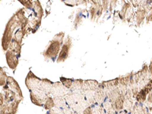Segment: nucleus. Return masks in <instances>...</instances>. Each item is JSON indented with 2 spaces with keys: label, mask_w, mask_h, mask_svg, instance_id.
<instances>
[{
  "label": "nucleus",
  "mask_w": 152,
  "mask_h": 114,
  "mask_svg": "<svg viewBox=\"0 0 152 114\" xmlns=\"http://www.w3.org/2000/svg\"><path fill=\"white\" fill-rule=\"evenodd\" d=\"M150 81H151V73L149 72L147 65H144L141 70L132 74L128 90L131 91L133 97H135L138 92Z\"/></svg>",
  "instance_id": "f257e3e1"
},
{
  "label": "nucleus",
  "mask_w": 152,
  "mask_h": 114,
  "mask_svg": "<svg viewBox=\"0 0 152 114\" xmlns=\"http://www.w3.org/2000/svg\"><path fill=\"white\" fill-rule=\"evenodd\" d=\"M62 38H63V34H60L59 35H56L53 40L50 42L49 47L45 50V52L43 53V56L46 59H52L53 61L56 59L59 53V50H60Z\"/></svg>",
  "instance_id": "f03ea898"
},
{
  "label": "nucleus",
  "mask_w": 152,
  "mask_h": 114,
  "mask_svg": "<svg viewBox=\"0 0 152 114\" xmlns=\"http://www.w3.org/2000/svg\"><path fill=\"white\" fill-rule=\"evenodd\" d=\"M99 85V82L96 80H85L83 81L82 92L85 99L90 105L94 104V92Z\"/></svg>",
  "instance_id": "7ed1b4c3"
},
{
  "label": "nucleus",
  "mask_w": 152,
  "mask_h": 114,
  "mask_svg": "<svg viewBox=\"0 0 152 114\" xmlns=\"http://www.w3.org/2000/svg\"><path fill=\"white\" fill-rule=\"evenodd\" d=\"M47 97H49L48 95L43 93L39 88L30 91V98L31 102L38 107H43V104L45 103Z\"/></svg>",
  "instance_id": "20e7f679"
},
{
  "label": "nucleus",
  "mask_w": 152,
  "mask_h": 114,
  "mask_svg": "<svg viewBox=\"0 0 152 114\" xmlns=\"http://www.w3.org/2000/svg\"><path fill=\"white\" fill-rule=\"evenodd\" d=\"M64 97L67 105L70 107L74 106L75 104H78L81 100H85V96L82 91H69Z\"/></svg>",
  "instance_id": "39448f33"
},
{
  "label": "nucleus",
  "mask_w": 152,
  "mask_h": 114,
  "mask_svg": "<svg viewBox=\"0 0 152 114\" xmlns=\"http://www.w3.org/2000/svg\"><path fill=\"white\" fill-rule=\"evenodd\" d=\"M41 81V78H38L37 76L35 75L32 71L30 70L29 72L28 73V75L26 76L25 78V85L29 90V91H33L38 88L39 85Z\"/></svg>",
  "instance_id": "423d86ee"
},
{
  "label": "nucleus",
  "mask_w": 152,
  "mask_h": 114,
  "mask_svg": "<svg viewBox=\"0 0 152 114\" xmlns=\"http://www.w3.org/2000/svg\"><path fill=\"white\" fill-rule=\"evenodd\" d=\"M132 74L133 72H131L129 74H127L126 75L121 76V77L118 78V79H119L118 80V88H119V90L120 91V92L124 96L127 93L129 88Z\"/></svg>",
  "instance_id": "0eeeda50"
},
{
  "label": "nucleus",
  "mask_w": 152,
  "mask_h": 114,
  "mask_svg": "<svg viewBox=\"0 0 152 114\" xmlns=\"http://www.w3.org/2000/svg\"><path fill=\"white\" fill-rule=\"evenodd\" d=\"M68 92H69V90L62 85L60 81H56V82H53V83L52 88H51V92H50V96L53 97H64L67 94Z\"/></svg>",
  "instance_id": "6e6552de"
},
{
  "label": "nucleus",
  "mask_w": 152,
  "mask_h": 114,
  "mask_svg": "<svg viewBox=\"0 0 152 114\" xmlns=\"http://www.w3.org/2000/svg\"><path fill=\"white\" fill-rule=\"evenodd\" d=\"M151 91V81H149L147 85L144 86L138 92V94H137L136 96L135 97V102L144 104L146 101V98H147L148 95V94Z\"/></svg>",
  "instance_id": "1a4fd4ad"
},
{
  "label": "nucleus",
  "mask_w": 152,
  "mask_h": 114,
  "mask_svg": "<svg viewBox=\"0 0 152 114\" xmlns=\"http://www.w3.org/2000/svg\"><path fill=\"white\" fill-rule=\"evenodd\" d=\"M20 102L15 101L11 103H4L0 109V114H16Z\"/></svg>",
  "instance_id": "9d476101"
},
{
  "label": "nucleus",
  "mask_w": 152,
  "mask_h": 114,
  "mask_svg": "<svg viewBox=\"0 0 152 114\" xmlns=\"http://www.w3.org/2000/svg\"><path fill=\"white\" fill-rule=\"evenodd\" d=\"M70 48H71V40H69V39H68L66 41V43H64V45L62 46V50L59 51V55H58V57H57L56 59V62L58 63L65 62L68 59V57H69V51H70Z\"/></svg>",
  "instance_id": "9b49d317"
},
{
  "label": "nucleus",
  "mask_w": 152,
  "mask_h": 114,
  "mask_svg": "<svg viewBox=\"0 0 152 114\" xmlns=\"http://www.w3.org/2000/svg\"><path fill=\"white\" fill-rule=\"evenodd\" d=\"M5 56H6V61H7V64L9 68L12 70H15L18 65V60L20 56H18L15 53L12 52L9 50L6 52Z\"/></svg>",
  "instance_id": "f8f14e48"
},
{
  "label": "nucleus",
  "mask_w": 152,
  "mask_h": 114,
  "mask_svg": "<svg viewBox=\"0 0 152 114\" xmlns=\"http://www.w3.org/2000/svg\"><path fill=\"white\" fill-rule=\"evenodd\" d=\"M135 97H133L131 91L128 90L127 93L125 94L124 97V104H123V110L129 113L131 111L133 105L135 104Z\"/></svg>",
  "instance_id": "ddd939ff"
},
{
  "label": "nucleus",
  "mask_w": 152,
  "mask_h": 114,
  "mask_svg": "<svg viewBox=\"0 0 152 114\" xmlns=\"http://www.w3.org/2000/svg\"><path fill=\"white\" fill-rule=\"evenodd\" d=\"M151 112H149L147 107L144 105L142 103L135 102L132 108L131 111L129 113V114H151Z\"/></svg>",
  "instance_id": "4468645a"
},
{
  "label": "nucleus",
  "mask_w": 152,
  "mask_h": 114,
  "mask_svg": "<svg viewBox=\"0 0 152 114\" xmlns=\"http://www.w3.org/2000/svg\"><path fill=\"white\" fill-rule=\"evenodd\" d=\"M106 98L107 97H106L104 88L99 83L98 87H97V88L94 92V104H101Z\"/></svg>",
  "instance_id": "2eb2a0df"
},
{
  "label": "nucleus",
  "mask_w": 152,
  "mask_h": 114,
  "mask_svg": "<svg viewBox=\"0 0 152 114\" xmlns=\"http://www.w3.org/2000/svg\"><path fill=\"white\" fill-rule=\"evenodd\" d=\"M53 83V82H52L50 80L47 79V78H41V81H40V84L38 88L40 90H41L43 93H45L47 95L50 96V92H51Z\"/></svg>",
  "instance_id": "dca6fc26"
},
{
  "label": "nucleus",
  "mask_w": 152,
  "mask_h": 114,
  "mask_svg": "<svg viewBox=\"0 0 152 114\" xmlns=\"http://www.w3.org/2000/svg\"><path fill=\"white\" fill-rule=\"evenodd\" d=\"M88 106H90V104H89V103L85 99V100H81V101L78 102V104H75L74 106L71 107V108L72 109V110L74 111V112L81 113H82V111H83L86 107H88Z\"/></svg>",
  "instance_id": "f3484780"
},
{
  "label": "nucleus",
  "mask_w": 152,
  "mask_h": 114,
  "mask_svg": "<svg viewBox=\"0 0 152 114\" xmlns=\"http://www.w3.org/2000/svg\"><path fill=\"white\" fill-rule=\"evenodd\" d=\"M83 81L81 79H73L72 85L71 88L69 89V91H82V86H83Z\"/></svg>",
  "instance_id": "a211bd4d"
},
{
  "label": "nucleus",
  "mask_w": 152,
  "mask_h": 114,
  "mask_svg": "<svg viewBox=\"0 0 152 114\" xmlns=\"http://www.w3.org/2000/svg\"><path fill=\"white\" fill-rule=\"evenodd\" d=\"M102 107H104V110H105L106 114H116V110H114L113 107L111 104V103L110 102V100L107 98H106L104 100V102L101 104Z\"/></svg>",
  "instance_id": "6ab92c4d"
},
{
  "label": "nucleus",
  "mask_w": 152,
  "mask_h": 114,
  "mask_svg": "<svg viewBox=\"0 0 152 114\" xmlns=\"http://www.w3.org/2000/svg\"><path fill=\"white\" fill-rule=\"evenodd\" d=\"M53 98L54 104H55L56 108L59 110L63 109L64 107H67V104L65 100V97H53Z\"/></svg>",
  "instance_id": "aec40b11"
},
{
  "label": "nucleus",
  "mask_w": 152,
  "mask_h": 114,
  "mask_svg": "<svg viewBox=\"0 0 152 114\" xmlns=\"http://www.w3.org/2000/svg\"><path fill=\"white\" fill-rule=\"evenodd\" d=\"M91 107L92 114H106L105 110L101 104H91Z\"/></svg>",
  "instance_id": "412c9836"
},
{
  "label": "nucleus",
  "mask_w": 152,
  "mask_h": 114,
  "mask_svg": "<svg viewBox=\"0 0 152 114\" xmlns=\"http://www.w3.org/2000/svg\"><path fill=\"white\" fill-rule=\"evenodd\" d=\"M55 107V104H54V101H53V98L51 96H49L47 97V100H46L45 103L43 104V107H44V109L47 110H50L52 108Z\"/></svg>",
  "instance_id": "4be33fe9"
},
{
  "label": "nucleus",
  "mask_w": 152,
  "mask_h": 114,
  "mask_svg": "<svg viewBox=\"0 0 152 114\" xmlns=\"http://www.w3.org/2000/svg\"><path fill=\"white\" fill-rule=\"evenodd\" d=\"M60 82L65 88H67L69 90V88H71L72 85L73 79L72 78H65V77H60Z\"/></svg>",
  "instance_id": "5701e85b"
},
{
  "label": "nucleus",
  "mask_w": 152,
  "mask_h": 114,
  "mask_svg": "<svg viewBox=\"0 0 152 114\" xmlns=\"http://www.w3.org/2000/svg\"><path fill=\"white\" fill-rule=\"evenodd\" d=\"M7 75L3 69L0 66V86L3 87L6 83V79H7Z\"/></svg>",
  "instance_id": "b1692460"
},
{
  "label": "nucleus",
  "mask_w": 152,
  "mask_h": 114,
  "mask_svg": "<svg viewBox=\"0 0 152 114\" xmlns=\"http://www.w3.org/2000/svg\"><path fill=\"white\" fill-rule=\"evenodd\" d=\"M47 114H62V113L61 110H59V109H57V108H56V107H53V108H52L51 110H48V112H47Z\"/></svg>",
  "instance_id": "393cba45"
},
{
  "label": "nucleus",
  "mask_w": 152,
  "mask_h": 114,
  "mask_svg": "<svg viewBox=\"0 0 152 114\" xmlns=\"http://www.w3.org/2000/svg\"><path fill=\"white\" fill-rule=\"evenodd\" d=\"M151 97H152V94H151V91L148 94V95L147 98H146V100H147V106L150 108V110H151Z\"/></svg>",
  "instance_id": "a878e982"
},
{
  "label": "nucleus",
  "mask_w": 152,
  "mask_h": 114,
  "mask_svg": "<svg viewBox=\"0 0 152 114\" xmlns=\"http://www.w3.org/2000/svg\"><path fill=\"white\" fill-rule=\"evenodd\" d=\"M81 114H92L91 107V105L88 106V107H86V108L82 111V113Z\"/></svg>",
  "instance_id": "bb28decb"
},
{
  "label": "nucleus",
  "mask_w": 152,
  "mask_h": 114,
  "mask_svg": "<svg viewBox=\"0 0 152 114\" xmlns=\"http://www.w3.org/2000/svg\"><path fill=\"white\" fill-rule=\"evenodd\" d=\"M24 5H27V6H31V3H30L29 0H20Z\"/></svg>",
  "instance_id": "cd10ccee"
},
{
  "label": "nucleus",
  "mask_w": 152,
  "mask_h": 114,
  "mask_svg": "<svg viewBox=\"0 0 152 114\" xmlns=\"http://www.w3.org/2000/svg\"><path fill=\"white\" fill-rule=\"evenodd\" d=\"M2 104H3V94L0 93V109H1Z\"/></svg>",
  "instance_id": "c85d7f7f"
},
{
  "label": "nucleus",
  "mask_w": 152,
  "mask_h": 114,
  "mask_svg": "<svg viewBox=\"0 0 152 114\" xmlns=\"http://www.w3.org/2000/svg\"><path fill=\"white\" fill-rule=\"evenodd\" d=\"M116 114H129V113L127 111H126L125 110H122L119 111V112L116 113Z\"/></svg>",
  "instance_id": "c756f323"
},
{
  "label": "nucleus",
  "mask_w": 152,
  "mask_h": 114,
  "mask_svg": "<svg viewBox=\"0 0 152 114\" xmlns=\"http://www.w3.org/2000/svg\"><path fill=\"white\" fill-rule=\"evenodd\" d=\"M73 114H81V113H77V112H74L73 113Z\"/></svg>",
  "instance_id": "7c9ffc66"
},
{
  "label": "nucleus",
  "mask_w": 152,
  "mask_h": 114,
  "mask_svg": "<svg viewBox=\"0 0 152 114\" xmlns=\"http://www.w3.org/2000/svg\"></svg>",
  "instance_id": "2f4dec72"
}]
</instances>
